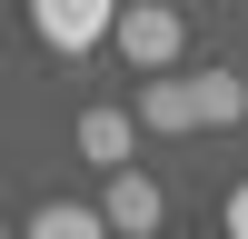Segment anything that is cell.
<instances>
[{"label":"cell","instance_id":"obj_4","mask_svg":"<svg viewBox=\"0 0 248 239\" xmlns=\"http://www.w3.org/2000/svg\"><path fill=\"white\" fill-rule=\"evenodd\" d=\"M70 139H79V159H90L99 179L139 170V159H129V150H139V120H129V110H79V130H70Z\"/></svg>","mask_w":248,"mask_h":239},{"label":"cell","instance_id":"obj_1","mask_svg":"<svg viewBox=\"0 0 248 239\" xmlns=\"http://www.w3.org/2000/svg\"><path fill=\"white\" fill-rule=\"evenodd\" d=\"M30 40L60 50V60H79V50H99V40H119V10H109V0H40V10H30Z\"/></svg>","mask_w":248,"mask_h":239},{"label":"cell","instance_id":"obj_5","mask_svg":"<svg viewBox=\"0 0 248 239\" xmlns=\"http://www.w3.org/2000/svg\"><path fill=\"white\" fill-rule=\"evenodd\" d=\"M139 130H159V139L199 130V90L189 80H139Z\"/></svg>","mask_w":248,"mask_h":239},{"label":"cell","instance_id":"obj_7","mask_svg":"<svg viewBox=\"0 0 248 239\" xmlns=\"http://www.w3.org/2000/svg\"><path fill=\"white\" fill-rule=\"evenodd\" d=\"M189 90H199V130H229V120H248V80H238V70H199Z\"/></svg>","mask_w":248,"mask_h":239},{"label":"cell","instance_id":"obj_6","mask_svg":"<svg viewBox=\"0 0 248 239\" xmlns=\"http://www.w3.org/2000/svg\"><path fill=\"white\" fill-rule=\"evenodd\" d=\"M30 239H109V219H99L90 199H40V209H30Z\"/></svg>","mask_w":248,"mask_h":239},{"label":"cell","instance_id":"obj_8","mask_svg":"<svg viewBox=\"0 0 248 239\" xmlns=\"http://www.w3.org/2000/svg\"><path fill=\"white\" fill-rule=\"evenodd\" d=\"M218 239H248V179L229 189V209H218Z\"/></svg>","mask_w":248,"mask_h":239},{"label":"cell","instance_id":"obj_2","mask_svg":"<svg viewBox=\"0 0 248 239\" xmlns=\"http://www.w3.org/2000/svg\"><path fill=\"white\" fill-rule=\"evenodd\" d=\"M179 40H189V20H179V10H159V0H139V10H119V60H129L139 80H169Z\"/></svg>","mask_w":248,"mask_h":239},{"label":"cell","instance_id":"obj_3","mask_svg":"<svg viewBox=\"0 0 248 239\" xmlns=\"http://www.w3.org/2000/svg\"><path fill=\"white\" fill-rule=\"evenodd\" d=\"M99 219H109V239H159L169 229V199H159L149 170H119L109 189H99Z\"/></svg>","mask_w":248,"mask_h":239}]
</instances>
